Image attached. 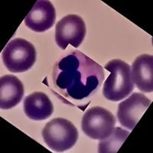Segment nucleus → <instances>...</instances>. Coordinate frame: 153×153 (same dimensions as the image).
<instances>
[{
	"instance_id": "2",
	"label": "nucleus",
	"mask_w": 153,
	"mask_h": 153,
	"mask_svg": "<svg viewBox=\"0 0 153 153\" xmlns=\"http://www.w3.org/2000/svg\"><path fill=\"white\" fill-rule=\"evenodd\" d=\"M105 69L110 74L103 84L104 97L117 102L130 95L134 89L130 66L122 60L113 59L105 65Z\"/></svg>"
},
{
	"instance_id": "5",
	"label": "nucleus",
	"mask_w": 153,
	"mask_h": 153,
	"mask_svg": "<svg viewBox=\"0 0 153 153\" xmlns=\"http://www.w3.org/2000/svg\"><path fill=\"white\" fill-rule=\"evenodd\" d=\"M115 124L116 119L111 112L100 106H94L84 113L81 128L89 138L101 140L112 133Z\"/></svg>"
},
{
	"instance_id": "7",
	"label": "nucleus",
	"mask_w": 153,
	"mask_h": 153,
	"mask_svg": "<svg viewBox=\"0 0 153 153\" xmlns=\"http://www.w3.org/2000/svg\"><path fill=\"white\" fill-rule=\"evenodd\" d=\"M151 103L152 101L144 94H132L128 99L119 104L117 117L120 124L129 130H132Z\"/></svg>"
},
{
	"instance_id": "10",
	"label": "nucleus",
	"mask_w": 153,
	"mask_h": 153,
	"mask_svg": "<svg viewBox=\"0 0 153 153\" xmlns=\"http://www.w3.org/2000/svg\"><path fill=\"white\" fill-rule=\"evenodd\" d=\"M24 86L14 75H4L0 78V108L9 110L21 102Z\"/></svg>"
},
{
	"instance_id": "8",
	"label": "nucleus",
	"mask_w": 153,
	"mask_h": 153,
	"mask_svg": "<svg viewBox=\"0 0 153 153\" xmlns=\"http://www.w3.org/2000/svg\"><path fill=\"white\" fill-rule=\"evenodd\" d=\"M56 19L54 5L48 0H38L25 18V24L36 32H44L52 28Z\"/></svg>"
},
{
	"instance_id": "11",
	"label": "nucleus",
	"mask_w": 153,
	"mask_h": 153,
	"mask_svg": "<svg viewBox=\"0 0 153 153\" xmlns=\"http://www.w3.org/2000/svg\"><path fill=\"white\" fill-rule=\"evenodd\" d=\"M24 111L27 117L33 120H45L52 115V102L42 92L29 94L24 100Z\"/></svg>"
},
{
	"instance_id": "4",
	"label": "nucleus",
	"mask_w": 153,
	"mask_h": 153,
	"mask_svg": "<svg viewBox=\"0 0 153 153\" xmlns=\"http://www.w3.org/2000/svg\"><path fill=\"white\" fill-rule=\"evenodd\" d=\"M5 68L12 73H22L32 68L36 61V50L31 43L23 38L11 40L2 51Z\"/></svg>"
},
{
	"instance_id": "12",
	"label": "nucleus",
	"mask_w": 153,
	"mask_h": 153,
	"mask_svg": "<svg viewBox=\"0 0 153 153\" xmlns=\"http://www.w3.org/2000/svg\"><path fill=\"white\" fill-rule=\"evenodd\" d=\"M129 132L125 129L116 127L108 137L100 140L98 145V152L116 153L126 140Z\"/></svg>"
},
{
	"instance_id": "6",
	"label": "nucleus",
	"mask_w": 153,
	"mask_h": 153,
	"mask_svg": "<svg viewBox=\"0 0 153 153\" xmlns=\"http://www.w3.org/2000/svg\"><path fill=\"white\" fill-rule=\"evenodd\" d=\"M85 35V22L76 15L65 16L56 25L55 41L62 50H65L70 45L78 48L84 40Z\"/></svg>"
},
{
	"instance_id": "3",
	"label": "nucleus",
	"mask_w": 153,
	"mask_h": 153,
	"mask_svg": "<svg viewBox=\"0 0 153 153\" xmlns=\"http://www.w3.org/2000/svg\"><path fill=\"white\" fill-rule=\"evenodd\" d=\"M42 137L51 149L62 152L74 146L78 139V131L69 120L55 118L46 124L42 130Z\"/></svg>"
},
{
	"instance_id": "1",
	"label": "nucleus",
	"mask_w": 153,
	"mask_h": 153,
	"mask_svg": "<svg viewBox=\"0 0 153 153\" xmlns=\"http://www.w3.org/2000/svg\"><path fill=\"white\" fill-rule=\"evenodd\" d=\"M103 68L80 51H69L52 71L53 92L64 103L84 110L104 80Z\"/></svg>"
},
{
	"instance_id": "9",
	"label": "nucleus",
	"mask_w": 153,
	"mask_h": 153,
	"mask_svg": "<svg viewBox=\"0 0 153 153\" xmlns=\"http://www.w3.org/2000/svg\"><path fill=\"white\" fill-rule=\"evenodd\" d=\"M131 75L133 83L145 93L153 91V57L142 54L136 58L132 65Z\"/></svg>"
}]
</instances>
